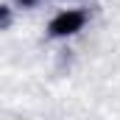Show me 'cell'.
Here are the masks:
<instances>
[{"label":"cell","mask_w":120,"mask_h":120,"mask_svg":"<svg viewBox=\"0 0 120 120\" xmlns=\"http://www.w3.org/2000/svg\"><path fill=\"white\" fill-rule=\"evenodd\" d=\"M87 20H90V14H87L84 8H64V11H59V14L48 22V36H53V39L75 36L78 31H84Z\"/></svg>","instance_id":"obj_1"},{"label":"cell","mask_w":120,"mask_h":120,"mask_svg":"<svg viewBox=\"0 0 120 120\" xmlns=\"http://www.w3.org/2000/svg\"><path fill=\"white\" fill-rule=\"evenodd\" d=\"M20 3H22V6H34L36 0H20Z\"/></svg>","instance_id":"obj_2"}]
</instances>
